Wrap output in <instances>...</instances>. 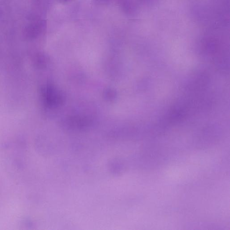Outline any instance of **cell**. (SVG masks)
Segmentation results:
<instances>
[{"label":"cell","instance_id":"cell-1","mask_svg":"<svg viewBox=\"0 0 230 230\" xmlns=\"http://www.w3.org/2000/svg\"><path fill=\"white\" fill-rule=\"evenodd\" d=\"M23 223H23V224H24V227L25 226L26 227H31L32 225H33L32 223L31 222V220H29L28 219L24 220V221H23Z\"/></svg>","mask_w":230,"mask_h":230}]
</instances>
